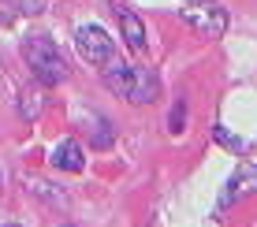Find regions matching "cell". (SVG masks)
<instances>
[{
	"label": "cell",
	"mask_w": 257,
	"mask_h": 227,
	"mask_svg": "<svg viewBox=\"0 0 257 227\" xmlns=\"http://www.w3.org/2000/svg\"><path fill=\"white\" fill-rule=\"evenodd\" d=\"M104 86L119 97H127L131 104H153L161 97V78L149 67H127V64L104 67Z\"/></svg>",
	"instance_id": "cell-1"
},
{
	"label": "cell",
	"mask_w": 257,
	"mask_h": 227,
	"mask_svg": "<svg viewBox=\"0 0 257 227\" xmlns=\"http://www.w3.org/2000/svg\"><path fill=\"white\" fill-rule=\"evenodd\" d=\"M23 60H26V67L34 71V78L45 82V86H56V82H64V78H67L64 56H60L56 41L45 38V34H34V38L23 41Z\"/></svg>",
	"instance_id": "cell-2"
},
{
	"label": "cell",
	"mask_w": 257,
	"mask_h": 227,
	"mask_svg": "<svg viewBox=\"0 0 257 227\" xmlns=\"http://www.w3.org/2000/svg\"><path fill=\"white\" fill-rule=\"evenodd\" d=\"M75 45H78V56H82L90 67H108L112 56H116V41H112L101 26H78Z\"/></svg>",
	"instance_id": "cell-3"
},
{
	"label": "cell",
	"mask_w": 257,
	"mask_h": 227,
	"mask_svg": "<svg viewBox=\"0 0 257 227\" xmlns=\"http://www.w3.org/2000/svg\"><path fill=\"white\" fill-rule=\"evenodd\" d=\"M183 19H187L194 30L201 34V38H224L227 30V12L216 4H198V0H187V4L179 8Z\"/></svg>",
	"instance_id": "cell-4"
},
{
	"label": "cell",
	"mask_w": 257,
	"mask_h": 227,
	"mask_svg": "<svg viewBox=\"0 0 257 227\" xmlns=\"http://www.w3.org/2000/svg\"><path fill=\"white\" fill-rule=\"evenodd\" d=\"M253 190H257V164H242V168H238V175L231 179V186H227V194H224V205L242 201V197L253 194Z\"/></svg>",
	"instance_id": "cell-5"
},
{
	"label": "cell",
	"mask_w": 257,
	"mask_h": 227,
	"mask_svg": "<svg viewBox=\"0 0 257 227\" xmlns=\"http://www.w3.org/2000/svg\"><path fill=\"white\" fill-rule=\"evenodd\" d=\"M52 164L56 168H64V171H82L86 168V156H82V145L78 142H60L56 149H52Z\"/></svg>",
	"instance_id": "cell-6"
},
{
	"label": "cell",
	"mask_w": 257,
	"mask_h": 227,
	"mask_svg": "<svg viewBox=\"0 0 257 227\" xmlns=\"http://www.w3.org/2000/svg\"><path fill=\"white\" fill-rule=\"evenodd\" d=\"M119 26H123V38H127V45L135 49V52L146 49V26H142V19H138L135 12L123 8V12H119Z\"/></svg>",
	"instance_id": "cell-7"
},
{
	"label": "cell",
	"mask_w": 257,
	"mask_h": 227,
	"mask_svg": "<svg viewBox=\"0 0 257 227\" xmlns=\"http://www.w3.org/2000/svg\"><path fill=\"white\" fill-rule=\"evenodd\" d=\"M23 119H34V116H38V112H41V101H38V93H23Z\"/></svg>",
	"instance_id": "cell-8"
},
{
	"label": "cell",
	"mask_w": 257,
	"mask_h": 227,
	"mask_svg": "<svg viewBox=\"0 0 257 227\" xmlns=\"http://www.w3.org/2000/svg\"><path fill=\"white\" fill-rule=\"evenodd\" d=\"M172 130H175V134L183 130V108H175V112H172Z\"/></svg>",
	"instance_id": "cell-9"
},
{
	"label": "cell",
	"mask_w": 257,
	"mask_h": 227,
	"mask_svg": "<svg viewBox=\"0 0 257 227\" xmlns=\"http://www.w3.org/2000/svg\"><path fill=\"white\" fill-rule=\"evenodd\" d=\"M4 227H19V223H4Z\"/></svg>",
	"instance_id": "cell-10"
}]
</instances>
